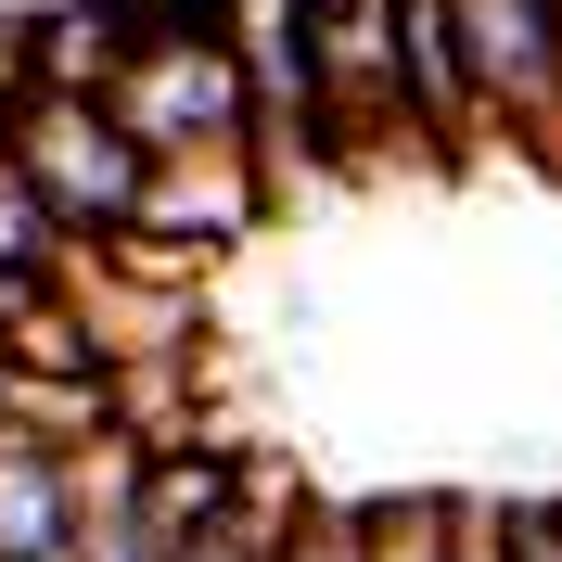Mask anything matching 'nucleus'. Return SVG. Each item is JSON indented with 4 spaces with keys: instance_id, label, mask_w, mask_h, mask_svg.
Returning a JSON list of instances; mask_svg holds the SVG:
<instances>
[{
    "instance_id": "obj_1",
    "label": "nucleus",
    "mask_w": 562,
    "mask_h": 562,
    "mask_svg": "<svg viewBox=\"0 0 562 562\" xmlns=\"http://www.w3.org/2000/svg\"><path fill=\"white\" fill-rule=\"evenodd\" d=\"M13 167L38 179V205L65 217V244H77V256L128 244L140 205H154V154L115 128L103 90H38V103L13 115Z\"/></svg>"
},
{
    "instance_id": "obj_2",
    "label": "nucleus",
    "mask_w": 562,
    "mask_h": 562,
    "mask_svg": "<svg viewBox=\"0 0 562 562\" xmlns=\"http://www.w3.org/2000/svg\"><path fill=\"white\" fill-rule=\"evenodd\" d=\"M115 128L154 154V167H192V154H256V77H244V38H154L128 77L103 90ZM269 167V154H256Z\"/></svg>"
},
{
    "instance_id": "obj_3",
    "label": "nucleus",
    "mask_w": 562,
    "mask_h": 562,
    "mask_svg": "<svg viewBox=\"0 0 562 562\" xmlns=\"http://www.w3.org/2000/svg\"><path fill=\"white\" fill-rule=\"evenodd\" d=\"M319 103L346 167L409 140V0H319Z\"/></svg>"
},
{
    "instance_id": "obj_4",
    "label": "nucleus",
    "mask_w": 562,
    "mask_h": 562,
    "mask_svg": "<svg viewBox=\"0 0 562 562\" xmlns=\"http://www.w3.org/2000/svg\"><path fill=\"white\" fill-rule=\"evenodd\" d=\"M473 115L486 128H562V13L550 0H448Z\"/></svg>"
},
{
    "instance_id": "obj_5",
    "label": "nucleus",
    "mask_w": 562,
    "mask_h": 562,
    "mask_svg": "<svg viewBox=\"0 0 562 562\" xmlns=\"http://www.w3.org/2000/svg\"><path fill=\"white\" fill-rule=\"evenodd\" d=\"M103 498H90V448H38L0 422V562H90Z\"/></svg>"
},
{
    "instance_id": "obj_6",
    "label": "nucleus",
    "mask_w": 562,
    "mask_h": 562,
    "mask_svg": "<svg viewBox=\"0 0 562 562\" xmlns=\"http://www.w3.org/2000/svg\"><path fill=\"white\" fill-rule=\"evenodd\" d=\"M77 269V244H65V217L38 205V179L13 167V140H0V294H52V281Z\"/></svg>"
},
{
    "instance_id": "obj_7",
    "label": "nucleus",
    "mask_w": 562,
    "mask_h": 562,
    "mask_svg": "<svg viewBox=\"0 0 562 562\" xmlns=\"http://www.w3.org/2000/svg\"><path fill=\"white\" fill-rule=\"evenodd\" d=\"M294 525H307V498H294V486H269V473H256V498H244V512H231V525H217V537H192V550H179V562H281V550H294Z\"/></svg>"
},
{
    "instance_id": "obj_8",
    "label": "nucleus",
    "mask_w": 562,
    "mask_h": 562,
    "mask_svg": "<svg viewBox=\"0 0 562 562\" xmlns=\"http://www.w3.org/2000/svg\"><path fill=\"white\" fill-rule=\"evenodd\" d=\"M512 562H562V498H525L512 512Z\"/></svg>"
},
{
    "instance_id": "obj_9",
    "label": "nucleus",
    "mask_w": 562,
    "mask_h": 562,
    "mask_svg": "<svg viewBox=\"0 0 562 562\" xmlns=\"http://www.w3.org/2000/svg\"><path fill=\"white\" fill-rule=\"evenodd\" d=\"M13 396H26V358H13V333H0V422H13Z\"/></svg>"
}]
</instances>
